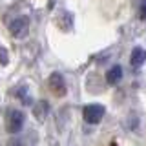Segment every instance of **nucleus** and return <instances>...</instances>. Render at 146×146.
Instances as JSON below:
<instances>
[{
  "label": "nucleus",
  "instance_id": "nucleus-1",
  "mask_svg": "<svg viewBox=\"0 0 146 146\" xmlns=\"http://www.w3.org/2000/svg\"><path fill=\"white\" fill-rule=\"evenodd\" d=\"M24 122H26L24 111H20V110H9L7 111L6 128H7L9 133H18V131L22 130V126H24Z\"/></svg>",
  "mask_w": 146,
  "mask_h": 146
},
{
  "label": "nucleus",
  "instance_id": "nucleus-2",
  "mask_svg": "<svg viewBox=\"0 0 146 146\" xmlns=\"http://www.w3.org/2000/svg\"><path fill=\"white\" fill-rule=\"evenodd\" d=\"M9 33L15 38H24L29 33V18L27 17H17L15 20H11L9 24Z\"/></svg>",
  "mask_w": 146,
  "mask_h": 146
},
{
  "label": "nucleus",
  "instance_id": "nucleus-3",
  "mask_svg": "<svg viewBox=\"0 0 146 146\" xmlns=\"http://www.w3.org/2000/svg\"><path fill=\"white\" fill-rule=\"evenodd\" d=\"M104 113H106V108L102 104H90V106L84 108L82 115H84V121L90 122V124H99L102 121Z\"/></svg>",
  "mask_w": 146,
  "mask_h": 146
},
{
  "label": "nucleus",
  "instance_id": "nucleus-4",
  "mask_svg": "<svg viewBox=\"0 0 146 146\" xmlns=\"http://www.w3.org/2000/svg\"><path fill=\"white\" fill-rule=\"evenodd\" d=\"M48 84L49 88H51V91L57 97H62V95H66V82H64V77L60 75V73H51L48 79Z\"/></svg>",
  "mask_w": 146,
  "mask_h": 146
},
{
  "label": "nucleus",
  "instance_id": "nucleus-5",
  "mask_svg": "<svg viewBox=\"0 0 146 146\" xmlns=\"http://www.w3.org/2000/svg\"><path fill=\"white\" fill-rule=\"evenodd\" d=\"M130 62H131V66H133V68H141L146 62V49H143V48H133L131 57H130Z\"/></svg>",
  "mask_w": 146,
  "mask_h": 146
},
{
  "label": "nucleus",
  "instance_id": "nucleus-6",
  "mask_svg": "<svg viewBox=\"0 0 146 146\" xmlns=\"http://www.w3.org/2000/svg\"><path fill=\"white\" fill-rule=\"evenodd\" d=\"M48 111H49V106H48V102H46V100H38V102L33 106V113H35V117L38 119L40 122L44 121V117L48 115Z\"/></svg>",
  "mask_w": 146,
  "mask_h": 146
},
{
  "label": "nucleus",
  "instance_id": "nucleus-7",
  "mask_svg": "<svg viewBox=\"0 0 146 146\" xmlns=\"http://www.w3.org/2000/svg\"><path fill=\"white\" fill-rule=\"evenodd\" d=\"M122 79V68L121 66H113L111 70H110L106 73V80H108V84H117L119 80Z\"/></svg>",
  "mask_w": 146,
  "mask_h": 146
},
{
  "label": "nucleus",
  "instance_id": "nucleus-8",
  "mask_svg": "<svg viewBox=\"0 0 146 146\" xmlns=\"http://www.w3.org/2000/svg\"><path fill=\"white\" fill-rule=\"evenodd\" d=\"M7 62H9V53H7V49L0 48V64H2V66H6Z\"/></svg>",
  "mask_w": 146,
  "mask_h": 146
},
{
  "label": "nucleus",
  "instance_id": "nucleus-9",
  "mask_svg": "<svg viewBox=\"0 0 146 146\" xmlns=\"http://www.w3.org/2000/svg\"><path fill=\"white\" fill-rule=\"evenodd\" d=\"M139 17L143 18H146V0H141V6H139Z\"/></svg>",
  "mask_w": 146,
  "mask_h": 146
}]
</instances>
